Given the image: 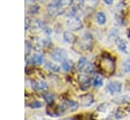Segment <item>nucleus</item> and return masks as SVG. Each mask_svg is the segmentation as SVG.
<instances>
[{
	"mask_svg": "<svg viewBox=\"0 0 130 120\" xmlns=\"http://www.w3.org/2000/svg\"><path fill=\"white\" fill-rule=\"evenodd\" d=\"M101 68L107 73H112L115 69V60L111 56L105 55L101 59Z\"/></svg>",
	"mask_w": 130,
	"mask_h": 120,
	"instance_id": "obj_1",
	"label": "nucleus"
},
{
	"mask_svg": "<svg viewBox=\"0 0 130 120\" xmlns=\"http://www.w3.org/2000/svg\"><path fill=\"white\" fill-rule=\"evenodd\" d=\"M67 25L72 31H78L82 27V22L77 15H68Z\"/></svg>",
	"mask_w": 130,
	"mask_h": 120,
	"instance_id": "obj_2",
	"label": "nucleus"
},
{
	"mask_svg": "<svg viewBox=\"0 0 130 120\" xmlns=\"http://www.w3.org/2000/svg\"><path fill=\"white\" fill-rule=\"evenodd\" d=\"M66 56H67L66 51L64 49H61V48L55 49L51 53L52 59L55 60V61H57V62H63L64 60H66Z\"/></svg>",
	"mask_w": 130,
	"mask_h": 120,
	"instance_id": "obj_3",
	"label": "nucleus"
},
{
	"mask_svg": "<svg viewBox=\"0 0 130 120\" xmlns=\"http://www.w3.org/2000/svg\"><path fill=\"white\" fill-rule=\"evenodd\" d=\"M107 91L111 94V95H116L121 93L122 91V83L120 81H111L107 84Z\"/></svg>",
	"mask_w": 130,
	"mask_h": 120,
	"instance_id": "obj_4",
	"label": "nucleus"
},
{
	"mask_svg": "<svg viewBox=\"0 0 130 120\" xmlns=\"http://www.w3.org/2000/svg\"><path fill=\"white\" fill-rule=\"evenodd\" d=\"M91 44H92V38H91V35L89 34H85L80 42H79V47L81 50H88L90 47H91Z\"/></svg>",
	"mask_w": 130,
	"mask_h": 120,
	"instance_id": "obj_5",
	"label": "nucleus"
},
{
	"mask_svg": "<svg viewBox=\"0 0 130 120\" xmlns=\"http://www.w3.org/2000/svg\"><path fill=\"white\" fill-rule=\"evenodd\" d=\"M78 82H79V85H80V88L85 91L87 89L89 86H90V78L88 76V74L86 73H82L78 76Z\"/></svg>",
	"mask_w": 130,
	"mask_h": 120,
	"instance_id": "obj_6",
	"label": "nucleus"
},
{
	"mask_svg": "<svg viewBox=\"0 0 130 120\" xmlns=\"http://www.w3.org/2000/svg\"><path fill=\"white\" fill-rule=\"evenodd\" d=\"M48 10H49V13L52 15H59L63 12V6L59 4L57 1H55L48 6Z\"/></svg>",
	"mask_w": 130,
	"mask_h": 120,
	"instance_id": "obj_7",
	"label": "nucleus"
},
{
	"mask_svg": "<svg viewBox=\"0 0 130 120\" xmlns=\"http://www.w3.org/2000/svg\"><path fill=\"white\" fill-rule=\"evenodd\" d=\"M94 102L93 100V97L92 95L90 94H85V95H82L80 98H79V103L82 107H89L90 105H92V103Z\"/></svg>",
	"mask_w": 130,
	"mask_h": 120,
	"instance_id": "obj_8",
	"label": "nucleus"
},
{
	"mask_svg": "<svg viewBox=\"0 0 130 120\" xmlns=\"http://www.w3.org/2000/svg\"><path fill=\"white\" fill-rule=\"evenodd\" d=\"M27 60L32 64H42L44 62V56L39 53H34L27 57Z\"/></svg>",
	"mask_w": 130,
	"mask_h": 120,
	"instance_id": "obj_9",
	"label": "nucleus"
},
{
	"mask_svg": "<svg viewBox=\"0 0 130 120\" xmlns=\"http://www.w3.org/2000/svg\"><path fill=\"white\" fill-rule=\"evenodd\" d=\"M32 88L37 92H46L48 88V85L43 80H35L32 81Z\"/></svg>",
	"mask_w": 130,
	"mask_h": 120,
	"instance_id": "obj_10",
	"label": "nucleus"
},
{
	"mask_svg": "<svg viewBox=\"0 0 130 120\" xmlns=\"http://www.w3.org/2000/svg\"><path fill=\"white\" fill-rule=\"evenodd\" d=\"M32 47H35V49L36 50H42V49H44L47 45H48V42L46 41V40H42V39H40V38H36L34 41H32Z\"/></svg>",
	"mask_w": 130,
	"mask_h": 120,
	"instance_id": "obj_11",
	"label": "nucleus"
},
{
	"mask_svg": "<svg viewBox=\"0 0 130 120\" xmlns=\"http://www.w3.org/2000/svg\"><path fill=\"white\" fill-rule=\"evenodd\" d=\"M63 39L68 44H73L76 41V37L71 32H64L63 33Z\"/></svg>",
	"mask_w": 130,
	"mask_h": 120,
	"instance_id": "obj_12",
	"label": "nucleus"
},
{
	"mask_svg": "<svg viewBox=\"0 0 130 120\" xmlns=\"http://www.w3.org/2000/svg\"><path fill=\"white\" fill-rule=\"evenodd\" d=\"M64 108H65V109L67 108V109L73 111V110H76V109L78 108V104H77V102H75V101L66 100V101L64 102Z\"/></svg>",
	"mask_w": 130,
	"mask_h": 120,
	"instance_id": "obj_13",
	"label": "nucleus"
},
{
	"mask_svg": "<svg viewBox=\"0 0 130 120\" xmlns=\"http://www.w3.org/2000/svg\"><path fill=\"white\" fill-rule=\"evenodd\" d=\"M116 43H117V47H118V49L121 51V52H123V53H128L127 52V44H126V42L125 41H123L122 39H117L116 40Z\"/></svg>",
	"mask_w": 130,
	"mask_h": 120,
	"instance_id": "obj_14",
	"label": "nucleus"
},
{
	"mask_svg": "<svg viewBox=\"0 0 130 120\" xmlns=\"http://www.w3.org/2000/svg\"><path fill=\"white\" fill-rule=\"evenodd\" d=\"M72 67H73V63H72V61H70V60L66 59V60H64V61L62 62L61 68L63 69V71L68 72V71H70V70L72 69Z\"/></svg>",
	"mask_w": 130,
	"mask_h": 120,
	"instance_id": "obj_15",
	"label": "nucleus"
},
{
	"mask_svg": "<svg viewBox=\"0 0 130 120\" xmlns=\"http://www.w3.org/2000/svg\"><path fill=\"white\" fill-rule=\"evenodd\" d=\"M103 83H104V79H103V77L100 74H96V75L93 76V78H92V84H93V86L101 87L103 85Z\"/></svg>",
	"mask_w": 130,
	"mask_h": 120,
	"instance_id": "obj_16",
	"label": "nucleus"
},
{
	"mask_svg": "<svg viewBox=\"0 0 130 120\" xmlns=\"http://www.w3.org/2000/svg\"><path fill=\"white\" fill-rule=\"evenodd\" d=\"M95 20L99 24H105L106 21H107V17H106V14L104 12H98L96 15H95Z\"/></svg>",
	"mask_w": 130,
	"mask_h": 120,
	"instance_id": "obj_17",
	"label": "nucleus"
},
{
	"mask_svg": "<svg viewBox=\"0 0 130 120\" xmlns=\"http://www.w3.org/2000/svg\"><path fill=\"white\" fill-rule=\"evenodd\" d=\"M45 67L48 68L49 70L53 71V72H58V71L60 70V67H59V66H57L56 64H54L53 62H50V61H47V62L45 63Z\"/></svg>",
	"mask_w": 130,
	"mask_h": 120,
	"instance_id": "obj_18",
	"label": "nucleus"
},
{
	"mask_svg": "<svg viewBox=\"0 0 130 120\" xmlns=\"http://www.w3.org/2000/svg\"><path fill=\"white\" fill-rule=\"evenodd\" d=\"M94 70H95L94 65H93L92 63H88V62H87L82 71H83L84 73H86V74H92V73L94 72Z\"/></svg>",
	"mask_w": 130,
	"mask_h": 120,
	"instance_id": "obj_19",
	"label": "nucleus"
},
{
	"mask_svg": "<svg viewBox=\"0 0 130 120\" xmlns=\"http://www.w3.org/2000/svg\"><path fill=\"white\" fill-rule=\"evenodd\" d=\"M86 63H87L86 58H85V57H81V58L78 60V62H77V65H76L77 69H78L79 71H82V70H83V68L85 67Z\"/></svg>",
	"mask_w": 130,
	"mask_h": 120,
	"instance_id": "obj_20",
	"label": "nucleus"
},
{
	"mask_svg": "<svg viewBox=\"0 0 130 120\" xmlns=\"http://www.w3.org/2000/svg\"><path fill=\"white\" fill-rule=\"evenodd\" d=\"M71 4H72V7L76 10L80 9L83 4H84V0H71Z\"/></svg>",
	"mask_w": 130,
	"mask_h": 120,
	"instance_id": "obj_21",
	"label": "nucleus"
},
{
	"mask_svg": "<svg viewBox=\"0 0 130 120\" xmlns=\"http://www.w3.org/2000/svg\"><path fill=\"white\" fill-rule=\"evenodd\" d=\"M44 100H45L48 104H52L53 101H54V96H53V94H51V93H46V94L44 95Z\"/></svg>",
	"mask_w": 130,
	"mask_h": 120,
	"instance_id": "obj_22",
	"label": "nucleus"
},
{
	"mask_svg": "<svg viewBox=\"0 0 130 120\" xmlns=\"http://www.w3.org/2000/svg\"><path fill=\"white\" fill-rule=\"evenodd\" d=\"M28 107L31 108V109H38V108H41V107H42V103H41L40 101L35 100V101H31V102L28 104Z\"/></svg>",
	"mask_w": 130,
	"mask_h": 120,
	"instance_id": "obj_23",
	"label": "nucleus"
},
{
	"mask_svg": "<svg viewBox=\"0 0 130 120\" xmlns=\"http://www.w3.org/2000/svg\"><path fill=\"white\" fill-rule=\"evenodd\" d=\"M129 100H130V98H129V97H127V96H124V97H121V98H118V99L114 100V102H115V103H117V104H122V103L128 102Z\"/></svg>",
	"mask_w": 130,
	"mask_h": 120,
	"instance_id": "obj_24",
	"label": "nucleus"
},
{
	"mask_svg": "<svg viewBox=\"0 0 130 120\" xmlns=\"http://www.w3.org/2000/svg\"><path fill=\"white\" fill-rule=\"evenodd\" d=\"M123 67H124V71H125V72L130 73V59H127V60L124 61Z\"/></svg>",
	"mask_w": 130,
	"mask_h": 120,
	"instance_id": "obj_25",
	"label": "nucleus"
},
{
	"mask_svg": "<svg viewBox=\"0 0 130 120\" xmlns=\"http://www.w3.org/2000/svg\"><path fill=\"white\" fill-rule=\"evenodd\" d=\"M39 10V7L37 5H32L31 7H29V12L30 13H37Z\"/></svg>",
	"mask_w": 130,
	"mask_h": 120,
	"instance_id": "obj_26",
	"label": "nucleus"
},
{
	"mask_svg": "<svg viewBox=\"0 0 130 120\" xmlns=\"http://www.w3.org/2000/svg\"><path fill=\"white\" fill-rule=\"evenodd\" d=\"M120 118H121V117H120L119 114H114V115L110 116V117L108 118V120H119Z\"/></svg>",
	"mask_w": 130,
	"mask_h": 120,
	"instance_id": "obj_27",
	"label": "nucleus"
},
{
	"mask_svg": "<svg viewBox=\"0 0 130 120\" xmlns=\"http://www.w3.org/2000/svg\"><path fill=\"white\" fill-rule=\"evenodd\" d=\"M30 23H31L30 19L26 17V18H25V22H24V25H25V29H27V28L30 26Z\"/></svg>",
	"mask_w": 130,
	"mask_h": 120,
	"instance_id": "obj_28",
	"label": "nucleus"
},
{
	"mask_svg": "<svg viewBox=\"0 0 130 120\" xmlns=\"http://www.w3.org/2000/svg\"><path fill=\"white\" fill-rule=\"evenodd\" d=\"M113 1H114V0H104V2H105L106 4H108V5H111V4L113 3Z\"/></svg>",
	"mask_w": 130,
	"mask_h": 120,
	"instance_id": "obj_29",
	"label": "nucleus"
},
{
	"mask_svg": "<svg viewBox=\"0 0 130 120\" xmlns=\"http://www.w3.org/2000/svg\"><path fill=\"white\" fill-rule=\"evenodd\" d=\"M25 2H27V3H31V4H34V3L36 2V0H25Z\"/></svg>",
	"mask_w": 130,
	"mask_h": 120,
	"instance_id": "obj_30",
	"label": "nucleus"
},
{
	"mask_svg": "<svg viewBox=\"0 0 130 120\" xmlns=\"http://www.w3.org/2000/svg\"><path fill=\"white\" fill-rule=\"evenodd\" d=\"M87 2H93V4H95V2H96V0H86Z\"/></svg>",
	"mask_w": 130,
	"mask_h": 120,
	"instance_id": "obj_31",
	"label": "nucleus"
},
{
	"mask_svg": "<svg viewBox=\"0 0 130 120\" xmlns=\"http://www.w3.org/2000/svg\"><path fill=\"white\" fill-rule=\"evenodd\" d=\"M65 120H72V119H69V118H67V119H65Z\"/></svg>",
	"mask_w": 130,
	"mask_h": 120,
	"instance_id": "obj_32",
	"label": "nucleus"
}]
</instances>
